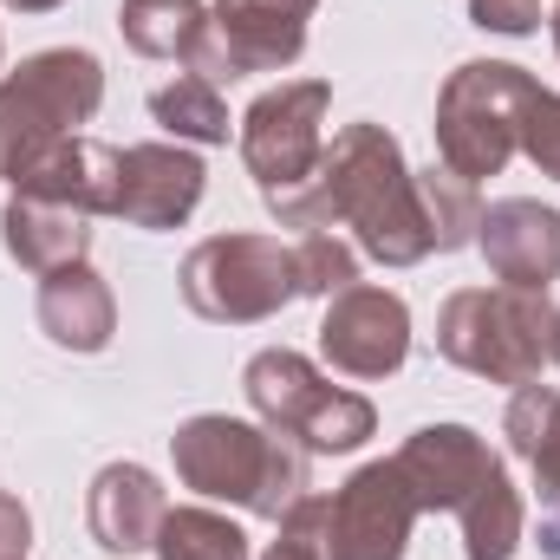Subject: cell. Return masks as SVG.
I'll return each mask as SVG.
<instances>
[{"mask_svg": "<svg viewBox=\"0 0 560 560\" xmlns=\"http://www.w3.org/2000/svg\"><path fill=\"white\" fill-rule=\"evenodd\" d=\"M7 7H20V13H52V7H66V0H7Z\"/></svg>", "mask_w": 560, "mask_h": 560, "instance_id": "30", "label": "cell"}, {"mask_svg": "<svg viewBox=\"0 0 560 560\" xmlns=\"http://www.w3.org/2000/svg\"><path fill=\"white\" fill-rule=\"evenodd\" d=\"M326 105L332 85L326 79H287L275 92H261L242 118V163L261 189V202L275 209L287 196H300L326 156Z\"/></svg>", "mask_w": 560, "mask_h": 560, "instance_id": "8", "label": "cell"}, {"mask_svg": "<svg viewBox=\"0 0 560 560\" xmlns=\"http://www.w3.org/2000/svg\"><path fill=\"white\" fill-rule=\"evenodd\" d=\"M555 365H560V326H555Z\"/></svg>", "mask_w": 560, "mask_h": 560, "instance_id": "32", "label": "cell"}, {"mask_svg": "<svg viewBox=\"0 0 560 560\" xmlns=\"http://www.w3.org/2000/svg\"><path fill=\"white\" fill-rule=\"evenodd\" d=\"M398 469H405V482H411V495H418V509H450V515H463L495 476H502V456L469 430V423H423L405 436V450L392 456Z\"/></svg>", "mask_w": 560, "mask_h": 560, "instance_id": "12", "label": "cell"}, {"mask_svg": "<svg viewBox=\"0 0 560 560\" xmlns=\"http://www.w3.org/2000/svg\"><path fill=\"white\" fill-rule=\"evenodd\" d=\"M293 268H300V293H319V300L359 287V255H352L332 229L300 235V242H293Z\"/></svg>", "mask_w": 560, "mask_h": 560, "instance_id": "24", "label": "cell"}, {"mask_svg": "<svg viewBox=\"0 0 560 560\" xmlns=\"http://www.w3.org/2000/svg\"><path fill=\"white\" fill-rule=\"evenodd\" d=\"M463 522V555L469 560H509L515 548H522V495H515V482H509V469L456 515Z\"/></svg>", "mask_w": 560, "mask_h": 560, "instance_id": "22", "label": "cell"}, {"mask_svg": "<svg viewBox=\"0 0 560 560\" xmlns=\"http://www.w3.org/2000/svg\"><path fill=\"white\" fill-rule=\"evenodd\" d=\"M170 515V495L163 482L143 469V463H105L92 476V495H85V522H92V541L105 555H143L156 548V528Z\"/></svg>", "mask_w": 560, "mask_h": 560, "instance_id": "15", "label": "cell"}, {"mask_svg": "<svg viewBox=\"0 0 560 560\" xmlns=\"http://www.w3.org/2000/svg\"><path fill=\"white\" fill-rule=\"evenodd\" d=\"M522 150L541 176L560 183V92H535L528 112H522Z\"/></svg>", "mask_w": 560, "mask_h": 560, "instance_id": "26", "label": "cell"}, {"mask_svg": "<svg viewBox=\"0 0 560 560\" xmlns=\"http://www.w3.org/2000/svg\"><path fill=\"white\" fill-rule=\"evenodd\" d=\"M118 33L131 39V52H143V59L196 66L202 39H209V7L202 0H125L118 7Z\"/></svg>", "mask_w": 560, "mask_h": 560, "instance_id": "19", "label": "cell"}, {"mask_svg": "<svg viewBox=\"0 0 560 560\" xmlns=\"http://www.w3.org/2000/svg\"><path fill=\"white\" fill-rule=\"evenodd\" d=\"M319 352L346 378H392L411 359V306L385 287H346L326 300Z\"/></svg>", "mask_w": 560, "mask_h": 560, "instance_id": "11", "label": "cell"}, {"mask_svg": "<svg viewBox=\"0 0 560 560\" xmlns=\"http://www.w3.org/2000/svg\"><path fill=\"white\" fill-rule=\"evenodd\" d=\"M555 300L528 287H463L436 313V352L489 385H535L555 359Z\"/></svg>", "mask_w": 560, "mask_h": 560, "instance_id": "3", "label": "cell"}, {"mask_svg": "<svg viewBox=\"0 0 560 560\" xmlns=\"http://www.w3.org/2000/svg\"><path fill=\"white\" fill-rule=\"evenodd\" d=\"M418 515L405 469L392 456L365 463L339 495H326V560H405Z\"/></svg>", "mask_w": 560, "mask_h": 560, "instance_id": "10", "label": "cell"}, {"mask_svg": "<svg viewBox=\"0 0 560 560\" xmlns=\"http://www.w3.org/2000/svg\"><path fill=\"white\" fill-rule=\"evenodd\" d=\"M423 215H430V235H436V255H456L476 242V222H482V202H476V183H463L456 170L430 163L418 176Z\"/></svg>", "mask_w": 560, "mask_h": 560, "instance_id": "23", "label": "cell"}, {"mask_svg": "<svg viewBox=\"0 0 560 560\" xmlns=\"http://www.w3.org/2000/svg\"><path fill=\"white\" fill-rule=\"evenodd\" d=\"M242 392H248L255 418L268 423V430H280V436H293L306 456H313V450L346 456V450H359V443L378 430L372 398L339 392L332 378L313 372V359H300V352H287V346H268V352L248 359Z\"/></svg>", "mask_w": 560, "mask_h": 560, "instance_id": "6", "label": "cell"}, {"mask_svg": "<svg viewBox=\"0 0 560 560\" xmlns=\"http://www.w3.org/2000/svg\"><path fill=\"white\" fill-rule=\"evenodd\" d=\"M319 0H215L209 7V39L196 72L209 85L222 79H255V72H280L306 52V20Z\"/></svg>", "mask_w": 560, "mask_h": 560, "instance_id": "9", "label": "cell"}, {"mask_svg": "<svg viewBox=\"0 0 560 560\" xmlns=\"http://www.w3.org/2000/svg\"><path fill=\"white\" fill-rule=\"evenodd\" d=\"M170 456H176L183 489H196L209 502H242L248 515H268V522H280L306 495V450L268 423L209 411L170 436Z\"/></svg>", "mask_w": 560, "mask_h": 560, "instance_id": "2", "label": "cell"}, {"mask_svg": "<svg viewBox=\"0 0 560 560\" xmlns=\"http://www.w3.org/2000/svg\"><path fill=\"white\" fill-rule=\"evenodd\" d=\"M183 300L189 313L215 326H255L275 319L287 300H300L293 242L280 235H209L183 261Z\"/></svg>", "mask_w": 560, "mask_h": 560, "instance_id": "7", "label": "cell"}, {"mask_svg": "<svg viewBox=\"0 0 560 560\" xmlns=\"http://www.w3.org/2000/svg\"><path fill=\"white\" fill-rule=\"evenodd\" d=\"M33 548V515L20 509V495L0 489V560H26Z\"/></svg>", "mask_w": 560, "mask_h": 560, "instance_id": "29", "label": "cell"}, {"mask_svg": "<svg viewBox=\"0 0 560 560\" xmlns=\"http://www.w3.org/2000/svg\"><path fill=\"white\" fill-rule=\"evenodd\" d=\"M156 560H255L248 528L215 509H170L156 528Z\"/></svg>", "mask_w": 560, "mask_h": 560, "instance_id": "21", "label": "cell"}, {"mask_svg": "<svg viewBox=\"0 0 560 560\" xmlns=\"http://www.w3.org/2000/svg\"><path fill=\"white\" fill-rule=\"evenodd\" d=\"M469 20H476L482 33H509V39H522V33L541 26V0H469Z\"/></svg>", "mask_w": 560, "mask_h": 560, "instance_id": "28", "label": "cell"}, {"mask_svg": "<svg viewBox=\"0 0 560 560\" xmlns=\"http://www.w3.org/2000/svg\"><path fill=\"white\" fill-rule=\"evenodd\" d=\"M85 222L92 215H79L66 202H46V196L13 189V202L0 209V242H7V255L26 275H59L72 261H85V248H92V229Z\"/></svg>", "mask_w": 560, "mask_h": 560, "instance_id": "17", "label": "cell"}, {"mask_svg": "<svg viewBox=\"0 0 560 560\" xmlns=\"http://www.w3.org/2000/svg\"><path fill=\"white\" fill-rule=\"evenodd\" d=\"M541 85L509 59H469L436 92V156L463 183L502 176L522 150V112Z\"/></svg>", "mask_w": 560, "mask_h": 560, "instance_id": "5", "label": "cell"}, {"mask_svg": "<svg viewBox=\"0 0 560 560\" xmlns=\"http://www.w3.org/2000/svg\"><path fill=\"white\" fill-rule=\"evenodd\" d=\"M476 248L502 287L548 293V280H560V209H541L528 196L489 202L476 222Z\"/></svg>", "mask_w": 560, "mask_h": 560, "instance_id": "14", "label": "cell"}, {"mask_svg": "<svg viewBox=\"0 0 560 560\" xmlns=\"http://www.w3.org/2000/svg\"><path fill=\"white\" fill-rule=\"evenodd\" d=\"M39 332L66 352H105L118 332V300L85 261L39 275Z\"/></svg>", "mask_w": 560, "mask_h": 560, "instance_id": "18", "label": "cell"}, {"mask_svg": "<svg viewBox=\"0 0 560 560\" xmlns=\"http://www.w3.org/2000/svg\"><path fill=\"white\" fill-rule=\"evenodd\" d=\"M150 118L176 143H229V105L202 72H183L176 85L150 92Z\"/></svg>", "mask_w": 560, "mask_h": 560, "instance_id": "20", "label": "cell"}, {"mask_svg": "<svg viewBox=\"0 0 560 560\" xmlns=\"http://www.w3.org/2000/svg\"><path fill=\"white\" fill-rule=\"evenodd\" d=\"M105 105V66L85 46H52L0 79V176L20 183L52 143L79 138Z\"/></svg>", "mask_w": 560, "mask_h": 560, "instance_id": "4", "label": "cell"}, {"mask_svg": "<svg viewBox=\"0 0 560 560\" xmlns=\"http://www.w3.org/2000/svg\"><path fill=\"white\" fill-rule=\"evenodd\" d=\"M202 156L183 143H131L118 150V215L131 229H183L202 202Z\"/></svg>", "mask_w": 560, "mask_h": 560, "instance_id": "13", "label": "cell"}, {"mask_svg": "<svg viewBox=\"0 0 560 560\" xmlns=\"http://www.w3.org/2000/svg\"><path fill=\"white\" fill-rule=\"evenodd\" d=\"M280 229H352V242L385 261V268H418L423 255H436L430 215H423L418 176L405 163V143L385 125H346L326 143L313 183L300 196L275 202Z\"/></svg>", "mask_w": 560, "mask_h": 560, "instance_id": "1", "label": "cell"}, {"mask_svg": "<svg viewBox=\"0 0 560 560\" xmlns=\"http://www.w3.org/2000/svg\"><path fill=\"white\" fill-rule=\"evenodd\" d=\"M13 189L66 202L79 215H118V150L98 138H66V143H52Z\"/></svg>", "mask_w": 560, "mask_h": 560, "instance_id": "16", "label": "cell"}, {"mask_svg": "<svg viewBox=\"0 0 560 560\" xmlns=\"http://www.w3.org/2000/svg\"><path fill=\"white\" fill-rule=\"evenodd\" d=\"M528 469H535V489H541V555H560V423L535 450Z\"/></svg>", "mask_w": 560, "mask_h": 560, "instance_id": "27", "label": "cell"}, {"mask_svg": "<svg viewBox=\"0 0 560 560\" xmlns=\"http://www.w3.org/2000/svg\"><path fill=\"white\" fill-rule=\"evenodd\" d=\"M560 423V392L555 385H515V398H509V418H502V430H509V450L522 456V463H535V450L555 436Z\"/></svg>", "mask_w": 560, "mask_h": 560, "instance_id": "25", "label": "cell"}, {"mask_svg": "<svg viewBox=\"0 0 560 560\" xmlns=\"http://www.w3.org/2000/svg\"><path fill=\"white\" fill-rule=\"evenodd\" d=\"M555 52H560V7H555Z\"/></svg>", "mask_w": 560, "mask_h": 560, "instance_id": "31", "label": "cell"}]
</instances>
